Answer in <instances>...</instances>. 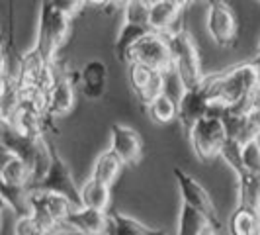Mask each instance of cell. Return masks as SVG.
Wrapping results in <instances>:
<instances>
[{"label": "cell", "instance_id": "obj_1", "mask_svg": "<svg viewBox=\"0 0 260 235\" xmlns=\"http://www.w3.org/2000/svg\"><path fill=\"white\" fill-rule=\"evenodd\" d=\"M211 110H223L239 106L258 86L256 69L252 61H241L225 71L209 73L204 77Z\"/></svg>", "mask_w": 260, "mask_h": 235}, {"label": "cell", "instance_id": "obj_2", "mask_svg": "<svg viewBox=\"0 0 260 235\" xmlns=\"http://www.w3.org/2000/svg\"><path fill=\"white\" fill-rule=\"evenodd\" d=\"M170 59H172V71L180 78L184 89L198 86L206 73H204V59L194 41V36L184 30L180 34H174L169 38Z\"/></svg>", "mask_w": 260, "mask_h": 235}, {"label": "cell", "instance_id": "obj_3", "mask_svg": "<svg viewBox=\"0 0 260 235\" xmlns=\"http://www.w3.org/2000/svg\"><path fill=\"white\" fill-rule=\"evenodd\" d=\"M71 18H67L65 14L53 10L49 0L41 2V10H39V26H38V41H36V49H38L49 63L57 59L59 51L67 45V41L71 38Z\"/></svg>", "mask_w": 260, "mask_h": 235}, {"label": "cell", "instance_id": "obj_4", "mask_svg": "<svg viewBox=\"0 0 260 235\" xmlns=\"http://www.w3.org/2000/svg\"><path fill=\"white\" fill-rule=\"evenodd\" d=\"M188 139H190V147L194 149L196 157L202 163H209L217 159L227 141L219 110H211L208 116L198 120L188 130Z\"/></svg>", "mask_w": 260, "mask_h": 235}, {"label": "cell", "instance_id": "obj_5", "mask_svg": "<svg viewBox=\"0 0 260 235\" xmlns=\"http://www.w3.org/2000/svg\"><path fill=\"white\" fill-rule=\"evenodd\" d=\"M73 208L75 206L65 196L45 190H27V216L47 233L61 227Z\"/></svg>", "mask_w": 260, "mask_h": 235}, {"label": "cell", "instance_id": "obj_6", "mask_svg": "<svg viewBox=\"0 0 260 235\" xmlns=\"http://www.w3.org/2000/svg\"><path fill=\"white\" fill-rule=\"evenodd\" d=\"M153 0H127L121 6V26L117 30L114 51L119 61H125V53L139 38L149 32V10Z\"/></svg>", "mask_w": 260, "mask_h": 235}, {"label": "cell", "instance_id": "obj_7", "mask_svg": "<svg viewBox=\"0 0 260 235\" xmlns=\"http://www.w3.org/2000/svg\"><path fill=\"white\" fill-rule=\"evenodd\" d=\"M125 63H139L156 73H167L172 69L170 45L167 36L147 32L125 53Z\"/></svg>", "mask_w": 260, "mask_h": 235}, {"label": "cell", "instance_id": "obj_8", "mask_svg": "<svg viewBox=\"0 0 260 235\" xmlns=\"http://www.w3.org/2000/svg\"><path fill=\"white\" fill-rule=\"evenodd\" d=\"M174 177H176V183H178L182 204L190 206L196 212H200L208 220L209 229L215 235H221L219 233V229H221L219 212L215 208V204H213L209 192L204 188V184L200 183L198 179H194L192 174H188L186 170H182L180 167H174Z\"/></svg>", "mask_w": 260, "mask_h": 235}, {"label": "cell", "instance_id": "obj_9", "mask_svg": "<svg viewBox=\"0 0 260 235\" xmlns=\"http://www.w3.org/2000/svg\"><path fill=\"white\" fill-rule=\"evenodd\" d=\"M206 32L213 45L229 49L237 43L239 24L233 6L227 0H209L206 10Z\"/></svg>", "mask_w": 260, "mask_h": 235}, {"label": "cell", "instance_id": "obj_10", "mask_svg": "<svg viewBox=\"0 0 260 235\" xmlns=\"http://www.w3.org/2000/svg\"><path fill=\"white\" fill-rule=\"evenodd\" d=\"M29 190H45V192H55V194L65 196L67 200L78 208L80 206V198H78V186L75 183V174L69 167L63 155L53 151V159L49 169L45 172V177L39 181L36 186H31Z\"/></svg>", "mask_w": 260, "mask_h": 235}, {"label": "cell", "instance_id": "obj_11", "mask_svg": "<svg viewBox=\"0 0 260 235\" xmlns=\"http://www.w3.org/2000/svg\"><path fill=\"white\" fill-rule=\"evenodd\" d=\"M114 155L127 167H135L143 159V141L135 128L125 124H112L110 128V147Z\"/></svg>", "mask_w": 260, "mask_h": 235}, {"label": "cell", "instance_id": "obj_12", "mask_svg": "<svg viewBox=\"0 0 260 235\" xmlns=\"http://www.w3.org/2000/svg\"><path fill=\"white\" fill-rule=\"evenodd\" d=\"M77 106V91H75V82L71 80L67 69L59 67V75L55 78L53 86L47 91V112L45 118H67L73 114Z\"/></svg>", "mask_w": 260, "mask_h": 235}, {"label": "cell", "instance_id": "obj_13", "mask_svg": "<svg viewBox=\"0 0 260 235\" xmlns=\"http://www.w3.org/2000/svg\"><path fill=\"white\" fill-rule=\"evenodd\" d=\"M176 110H178L176 120L180 122V126L186 131L190 130L198 120L208 116L211 112V104H209L208 91L204 86V80L194 89H184L180 98L176 100Z\"/></svg>", "mask_w": 260, "mask_h": 235}, {"label": "cell", "instance_id": "obj_14", "mask_svg": "<svg viewBox=\"0 0 260 235\" xmlns=\"http://www.w3.org/2000/svg\"><path fill=\"white\" fill-rule=\"evenodd\" d=\"M110 82V73H108V63L102 59H88L80 67L78 73V86L84 94L86 100L90 102H100L106 96Z\"/></svg>", "mask_w": 260, "mask_h": 235}, {"label": "cell", "instance_id": "obj_15", "mask_svg": "<svg viewBox=\"0 0 260 235\" xmlns=\"http://www.w3.org/2000/svg\"><path fill=\"white\" fill-rule=\"evenodd\" d=\"M147 24H149V32L167 36V38L186 30V26H184V12H178L167 0H153Z\"/></svg>", "mask_w": 260, "mask_h": 235}, {"label": "cell", "instance_id": "obj_16", "mask_svg": "<svg viewBox=\"0 0 260 235\" xmlns=\"http://www.w3.org/2000/svg\"><path fill=\"white\" fill-rule=\"evenodd\" d=\"M108 212L92 208H73L65 218L63 227L71 229L75 235H104Z\"/></svg>", "mask_w": 260, "mask_h": 235}, {"label": "cell", "instance_id": "obj_17", "mask_svg": "<svg viewBox=\"0 0 260 235\" xmlns=\"http://www.w3.org/2000/svg\"><path fill=\"white\" fill-rule=\"evenodd\" d=\"M104 235H169L165 229H156L131 218L123 212H108Z\"/></svg>", "mask_w": 260, "mask_h": 235}, {"label": "cell", "instance_id": "obj_18", "mask_svg": "<svg viewBox=\"0 0 260 235\" xmlns=\"http://www.w3.org/2000/svg\"><path fill=\"white\" fill-rule=\"evenodd\" d=\"M121 169H123V163L110 149H106L102 153H98V157L94 159L88 177H90L92 181L106 184V186L112 188L114 183L117 181V177L121 174Z\"/></svg>", "mask_w": 260, "mask_h": 235}, {"label": "cell", "instance_id": "obj_19", "mask_svg": "<svg viewBox=\"0 0 260 235\" xmlns=\"http://www.w3.org/2000/svg\"><path fill=\"white\" fill-rule=\"evenodd\" d=\"M78 198L82 208H92L106 212L110 202H112V188L92 181L90 177L78 186Z\"/></svg>", "mask_w": 260, "mask_h": 235}, {"label": "cell", "instance_id": "obj_20", "mask_svg": "<svg viewBox=\"0 0 260 235\" xmlns=\"http://www.w3.org/2000/svg\"><path fill=\"white\" fill-rule=\"evenodd\" d=\"M229 233L231 235H260L258 210L237 204L229 216Z\"/></svg>", "mask_w": 260, "mask_h": 235}, {"label": "cell", "instance_id": "obj_21", "mask_svg": "<svg viewBox=\"0 0 260 235\" xmlns=\"http://www.w3.org/2000/svg\"><path fill=\"white\" fill-rule=\"evenodd\" d=\"M209 229L208 220L192 210L190 206L182 204L180 206V214H178V227H176V235H204Z\"/></svg>", "mask_w": 260, "mask_h": 235}, {"label": "cell", "instance_id": "obj_22", "mask_svg": "<svg viewBox=\"0 0 260 235\" xmlns=\"http://www.w3.org/2000/svg\"><path fill=\"white\" fill-rule=\"evenodd\" d=\"M0 183H4L6 186H14V188H26L29 186V167L22 159L12 157L4 169L0 172Z\"/></svg>", "mask_w": 260, "mask_h": 235}, {"label": "cell", "instance_id": "obj_23", "mask_svg": "<svg viewBox=\"0 0 260 235\" xmlns=\"http://www.w3.org/2000/svg\"><path fill=\"white\" fill-rule=\"evenodd\" d=\"M147 110H149L151 122L160 124V126H169L170 122L176 120V114H178V110H176V100L170 98L169 94H160L158 98H155L151 104L147 106Z\"/></svg>", "mask_w": 260, "mask_h": 235}, {"label": "cell", "instance_id": "obj_24", "mask_svg": "<svg viewBox=\"0 0 260 235\" xmlns=\"http://www.w3.org/2000/svg\"><path fill=\"white\" fill-rule=\"evenodd\" d=\"M239 161H241V172L247 170L250 174H256L260 169V137H254L247 143L241 145L239 151ZM239 174V172H237Z\"/></svg>", "mask_w": 260, "mask_h": 235}, {"label": "cell", "instance_id": "obj_25", "mask_svg": "<svg viewBox=\"0 0 260 235\" xmlns=\"http://www.w3.org/2000/svg\"><path fill=\"white\" fill-rule=\"evenodd\" d=\"M160 94H165V73H153V77L149 78V82L145 84V89L139 94H135V98L143 106H149L155 98Z\"/></svg>", "mask_w": 260, "mask_h": 235}, {"label": "cell", "instance_id": "obj_26", "mask_svg": "<svg viewBox=\"0 0 260 235\" xmlns=\"http://www.w3.org/2000/svg\"><path fill=\"white\" fill-rule=\"evenodd\" d=\"M155 71L147 69V67L139 65V63H127V80H129V86L133 89L135 94L145 89V84L149 82V78L153 77Z\"/></svg>", "mask_w": 260, "mask_h": 235}, {"label": "cell", "instance_id": "obj_27", "mask_svg": "<svg viewBox=\"0 0 260 235\" xmlns=\"http://www.w3.org/2000/svg\"><path fill=\"white\" fill-rule=\"evenodd\" d=\"M49 4H51L53 10L65 14L67 18H71V20L77 18L78 14L82 12V8L86 6L84 0H49Z\"/></svg>", "mask_w": 260, "mask_h": 235}, {"label": "cell", "instance_id": "obj_28", "mask_svg": "<svg viewBox=\"0 0 260 235\" xmlns=\"http://www.w3.org/2000/svg\"><path fill=\"white\" fill-rule=\"evenodd\" d=\"M14 235H47V231H43L38 223L34 222L26 214V216H20V218L16 220Z\"/></svg>", "mask_w": 260, "mask_h": 235}, {"label": "cell", "instance_id": "obj_29", "mask_svg": "<svg viewBox=\"0 0 260 235\" xmlns=\"http://www.w3.org/2000/svg\"><path fill=\"white\" fill-rule=\"evenodd\" d=\"M247 120H248V124L254 128V131H256V133L260 135V104L248 110V112H247Z\"/></svg>", "mask_w": 260, "mask_h": 235}, {"label": "cell", "instance_id": "obj_30", "mask_svg": "<svg viewBox=\"0 0 260 235\" xmlns=\"http://www.w3.org/2000/svg\"><path fill=\"white\" fill-rule=\"evenodd\" d=\"M12 153H10V151H8V149H6V147H4V145L0 143V172H2V169H4V165H6V163H8V161H10V159H12Z\"/></svg>", "mask_w": 260, "mask_h": 235}, {"label": "cell", "instance_id": "obj_31", "mask_svg": "<svg viewBox=\"0 0 260 235\" xmlns=\"http://www.w3.org/2000/svg\"><path fill=\"white\" fill-rule=\"evenodd\" d=\"M167 2H170V4H172L176 10H178V12H184V10H186V8L192 4L190 0H167Z\"/></svg>", "mask_w": 260, "mask_h": 235}, {"label": "cell", "instance_id": "obj_32", "mask_svg": "<svg viewBox=\"0 0 260 235\" xmlns=\"http://www.w3.org/2000/svg\"><path fill=\"white\" fill-rule=\"evenodd\" d=\"M84 4L94 6V8H104V6H108V0H84Z\"/></svg>", "mask_w": 260, "mask_h": 235}, {"label": "cell", "instance_id": "obj_33", "mask_svg": "<svg viewBox=\"0 0 260 235\" xmlns=\"http://www.w3.org/2000/svg\"><path fill=\"white\" fill-rule=\"evenodd\" d=\"M0 71H6V53H4V45L0 41ZM8 73V71H6Z\"/></svg>", "mask_w": 260, "mask_h": 235}, {"label": "cell", "instance_id": "obj_34", "mask_svg": "<svg viewBox=\"0 0 260 235\" xmlns=\"http://www.w3.org/2000/svg\"><path fill=\"white\" fill-rule=\"evenodd\" d=\"M47 235H75V233H73L71 229H67V227H63V225H61V227H57V229L49 231Z\"/></svg>", "mask_w": 260, "mask_h": 235}, {"label": "cell", "instance_id": "obj_35", "mask_svg": "<svg viewBox=\"0 0 260 235\" xmlns=\"http://www.w3.org/2000/svg\"><path fill=\"white\" fill-rule=\"evenodd\" d=\"M252 63H254V69H256V78H258V86H260V55H256L252 59Z\"/></svg>", "mask_w": 260, "mask_h": 235}, {"label": "cell", "instance_id": "obj_36", "mask_svg": "<svg viewBox=\"0 0 260 235\" xmlns=\"http://www.w3.org/2000/svg\"><path fill=\"white\" fill-rule=\"evenodd\" d=\"M127 0H108V6H114V8H121Z\"/></svg>", "mask_w": 260, "mask_h": 235}, {"label": "cell", "instance_id": "obj_37", "mask_svg": "<svg viewBox=\"0 0 260 235\" xmlns=\"http://www.w3.org/2000/svg\"><path fill=\"white\" fill-rule=\"evenodd\" d=\"M190 2H192V4H196V6H198V4H204V2H209V0H190Z\"/></svg>", "mask_w": 260, "mask_h": 235}, {"label": "cell", "instance_id": "obj_38", "mask_svg": "<svg viewBox=\"0 0 260 235\" xmlns=\"http://www.w3.org/2000/svg\"><path fill=\"white\" fill-rule=\"evenodd\" d=\"M2 208H4V204L0 202V225H2Z\"/></svg>", "mask_w": 260, "mask_h": 235}, {"label": "cell", "instance_id": "obj_39", "mask_svg": "<svg viewBox=\"0 0 260 235\" xmlns=\"http://www.w3.org/2000/svg\"><path fill=\"white\" fill-rule=\"evenodd\" d=\"M256 51H258V55H260V39H258V43H256Z\"/></svg>", "mask_w": 260, "mask_h": 235}, {"label": "cell", "instance_id": "obj_40", "mask_svg": "<svg viewBox=\"0 0 260 235\" xmlns=\"http://www.w3.org/2000/svg\"><path fill=\"white\" fill-rule=\"evenodd\" d=\"M256 2H260V0H256Z\"/></svg>", "mask_w": 260, "mask_h": 235}]
</instances>
